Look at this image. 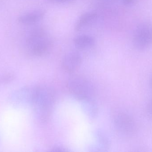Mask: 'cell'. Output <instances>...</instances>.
Listing matches in <instances>:
<instances>
[{
	"label": "cell",
	"instance_id": "obj_17",
	"mask_svg": "<svg viewBox=\"0 0 152 152\" xmlns=\"http://www.w3.org/2000/svg\"><path fill=\"white\" fill-rule=\"evenodd\" d=\"M124 4L127 5H131L136 3L137 0H121Z\"/></svg>",
	"mask_w": 152,
	"mask_h": 152
},
{
	"label": "cell",
	"instance_id": "obj_6",
	"mask_svg": "<svg viewBox=\"0 0 152 152\" xmlns=\"http://www.w3.org/2000/svg\"><path fill=\"white\" fill-rule=\"evenodd\" d=\"M82 57L80 54L73 51L68 53L64 56L62 60V67L67 72H74L80 67Z\"/></svg>",
	"mask_w": 152,
	"mask_h": 152
},
{
	"label": "cell",
	"instance_id": "obj_4",
	"mask_svg": "<svg viewBox=\"0 0 152 152\" xmlns=\"http://www.w3.org/2000/svg\"><path fill=\"white\" fill-rule=\"evenodd\" d=\"M113 120L116 130L122 134H132L136 130L134 120L131 116L125 112L116 113L113 117Z\"/></svg>",
	"mask_w": 152,
	"mask_h": 152
},
{
	"label": "cell",
	"instance_id": "obj_10",
	"mask_svg": "<svg viewBox=\"0 0 152 152\" xmlns=\"http://www.w3.org/2000/svg\"><path fill=\"white\" fill-rule=\"evenodd\" d=\"M46 30L43 27H37L33 29L28 34L26 39V43L28 47L46 37Z\"/></svg>",
	"mask_w": 152,
	"mask_h": 152
},
{
	"label": "cell",
	"instance_id": "obj_7",
	"mask_svg": "<svg viewBox=\"0 0 152 152\" xmlns=\"http://www.w3.org/2000/svg\"><path fill=\"white\" fill-rule=\"evenodd\" d=\"M53 46V42L46 37L28 47L29 54L35 57H40L49 52Z\"/></svg>",
	"mask_w": 152,
	"mask_h": 152
},
{
	"label": "cell",
	"instance_id": "obj_8",
	"mask_svg": "<svg viewBox=\"0 0 152 152\" xmlns=\"http://www.w3.org/2000/svg\"><path fill=\"white\" fill-rule=\"evenodd\" d=\"M98 14L94 11H89L83 13L77 20L75 26L76 31H79L93 24L97 18Z\"/></svg>",
	"mask_w": 152,
	"mask_h": 152
},
{
	"label": "cell",
	"instance_id": "obj_1",
	"mask_svg": "<svg viewBox=\"0 0 152 152\" xmlns=\"http://www.w3.org/2000/svg\"><path fill=\"white\" fill-rule=\"evenodd\" d=\"M54 102L55 94L51 88L45 86H37L32 107L37 117L40 120L45 121L50 117Z\"/></svg>",
	"mask_w": 152,
	"mask_h": 152
},
{
	"label": "cell",
	"instance_id": "obj_18",
	"mask_svg": "<svg viewBox=\"0 0 152 152\" xmlns=\"http://www.w3.org/2000/svg\"><path fill=\"white\" fill-rule=\"evenodd\" d=\"M56 2H63L69 1H72V0H53Z\"/></svg>",
	"mask_w": 152,
	"mask_h": 152
},
{
	"label": "cell",
	"instance_id": "obj_19",
	"mask_svg": "<svg viewBox=\"0 0 152 152\" xmlns=\"http://www.w3.org/2000/svg\"><path fill=\"white\" fill-rule=\"evenodd\" d=\"M151 87L152 88V78L151 79Z\"/></svg>",
	"mask_w": 152,
	"mask_h": 152
},
{
	"label": "cell",
	"instance_id": "obj_9",
	"mask_svg": "<svg viewBox=\"0 0 152 152\" xmlns=\"http://www.w3.org/2000/svg\"><path fill=\"white\" fill-rule=\"evenodd\" d=\"M45 15V11L38 10L25 13L20 16L18 18V21L24 25L33 24L42 19Z\"/></svg>",
	"mask_w": 152,
	"mask_h": 152
},
{
	"label": "cell",
	"instance_id": "obj_14",
	"mask_svg": "<svg viewBox=\"0 0 152 152\" xmlns=\"http://www.w3.org/2000/svg\"><path fill=\"white\" fill-rule=\"evenodd\" d=\"M15 76L12 73L6 74L0 78V84H7L14 80Z\"/></svg>",
	"mask_w": 152,
	"mask_h": 152
},
{
	"label": "cell",
	"instance_id": "obj_15",
	"mask_svg": "<svg viewBox=\"0 0 152 152\" xmlns=\"http://www.w3.org/2000/svg\"><path fill=\"white\" fill-rule=\"evenodd\" d=\"M147 112L148 115L152 117V99L149 102L147 105Z\"/></svg>",
	"mask_w": 152,
	"mask_h": 152
},
{
	"label": "cell",
	"instance_id": "obj_2",
	"mask_svg": "<svg viewBox=\"0 0 152 152\" xmlns=\"http://www.w3.org/2000/svg\"><path fill=\"white\" fill-rule=\"evenodd\" d=\"M67 86L70 93L80 101L92 98L94 94L92 84L86 79L80 76L70 78L68 81Z\"/></svg>",
	"mask_w": 152,
	"mask_h": 152
},
{
	"label": "cell",
	"instance_id": "obj_12",
	"mask_svg": "<svg viewBox=\"0 0 152 152\" xmlns=\"http://www.w3.org/2000/svg\"><path fill=\"white\" fill-rule=\"evenodd\" d=\"M83 111L90 119H94L97 115L98 109L96 104L92 101V98L81 101Z\"/></svg>",
	"mask_w": 152,
	"mask_h": 152
},
{
	"label": "cell",
	"instance_id": "obj_11",
	"mask_svg": "<svg viewBox=\"0 0 152 152\" xmlns=\"http://www.w3.org/2000/svg\"><path fill=\"white\" fill-rule=\"evenodd\" d=\"M95 39L93 37L87 35H81L77 36L73 40L74 44L80 49L90 48L94 45Z\"/></svg>",
	"mask_w": 152,
	"mask_h": 152
},
{
	"label": "cell",
	"instance_id": "obj_3",
	"mask_svg": "<svg viewBox=\"0 0 152 152\" xmlns=\"http://www.w3.org/2000/svg\"><path fill=\"white\" fill-rule=\"evenodd\" d=\"M133 43L137 50L143 51L152 45V25L147 22L140 23L133 34Z\"/></svg>",
	"mask_w": 152,
	"mask_h": 152
},
{
	"label": "cell",
	"instance_id": "obj_13",
	"mask_svg": "<svg viewBox=\"0 0 152 152\" xmlns=\"http://www.w3.org/2000/svg\"><path fill=\"white\" fill-rule=\"evenodd\" d=\"M96 137L98 143L102 145V147L107 148L110 145L109 139L104 134V133L101 131H97L96 133Z\"/></svg>",
	"mask_w": 152,
	"mask_h": 152
},
{
	"label": "cell",
	"instance_id": "obj_5",
	"mask_svg": "<svg viewBox=\"0 0 152 152\" xmlns=\"http://www.w3.org/2000/svg\"><path fill=\"white\" fill-rule=\"evenodd\" d=\"M37 86H27L15 92L12 96L13 105L17 107L33 106Z\"/></svg>",
	"mask_w": 152,
	"mask_h": 152
},
{
	"label": "cell",
	"instance_id": "obj_16",
	"mask_svg": "<svg viewBox=\"0 0 152 152\" xmlns=\"http://www.w3.org/2000/svg\"><path fill=\"white\" fill-rule=\"evenodd\" d=\"M52 151L53 152H66L67 151L65 148L60 146H54L52 150Z\"/></svg>",
	"mask_w": 152,
	"mask_h": 152
}]
</instances>
